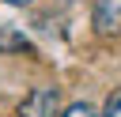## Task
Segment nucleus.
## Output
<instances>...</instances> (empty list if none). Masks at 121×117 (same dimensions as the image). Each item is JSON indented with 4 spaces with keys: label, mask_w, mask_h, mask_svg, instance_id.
<instances>
[{
    "label": "nucleus",
    "mask_w": 121,
    "mask_h": 117,
    "mask_svg": "<svg viewBox=\"0 0 121 117\" xmlns=\"http://www.w3.org/2000/svg\"><path fill=\"white\" fill-rule=\"evenodd\" d=\"M60 109V91L57 87H34L19 102V117H57Z\"/></svg>",
    "instance_id": "nucleus-1"
},
{
    "label": "nucleus",
    "mask_w": 121,
    "mask_h": 117,
    "mask_svg": "<svg viewBox=\"0 0 121 117\" xmlns=\"http://www.w3.org/2000/svg\"><path fill=\"white\" fill-rule=\"evenodd\" d=\"M91 23L98 34H117L121 30V0H95Z\"/></svg>",
    "instance_id": "nucleus-2"
},
{
    "label": "nucleus",
    "mask_w": 121,
    "mask_h": 117,
    "mask_svg": "<svg viewBox=\"0 0 121 117\" xmlns=\"http://www.w3.org/2000/svg\"><path fill=\"white\" fill-rule=\"evenodd\" d=\"M0 49H30V42H26L23 34H15V30L0 26Z\"/></svg>",
    "instance_id": "nucleus-3"
},
{
    "label": "nucleus",
    "mask_w": 121,
    "mask_h": 117,
    "mask_svg": "<svg viewBox=\"0 0 121 117\" xmlns=\"http://www.w3.org/2000/svg\"><path fill=\"white\" fill-rule=\"evenodd\" d=\"M60 117H98V113H95V109H91L87 102H76V106H68V109H64Z\"/></svg>",
    "instance_id": "nucleus-4"
},
{
    "label": "nucleus",
    "mask_w": 121,
    "mask_h": 117,
    "mask_svg": "<svg viewBox=\"0 0 121 117\" xmlns=\"http://www.w3.org/2000/svg\"><path fill=\"white\" fill-rule=\"evenodd\" d=\"M102 117H121V91L106 98V109H102Z\"/></svg>",
    "instance_id": "nucleus-5"
},
{
    "label": "nucleus",
    "mask_w": 121,
    "mask_h": 117,
    "mask_svg": "<svg viewBox=\"0 0 121 117\" xmlns=\"http://www.w3.org/2000/svg\"><path fill=\"white\" fill-rule=\"evenodd\" d=\"M4 4H11V8H23V4H34V0H4Z\"/></svg>",
    "instance_id": "nucleus-6"
}]
</instances>
